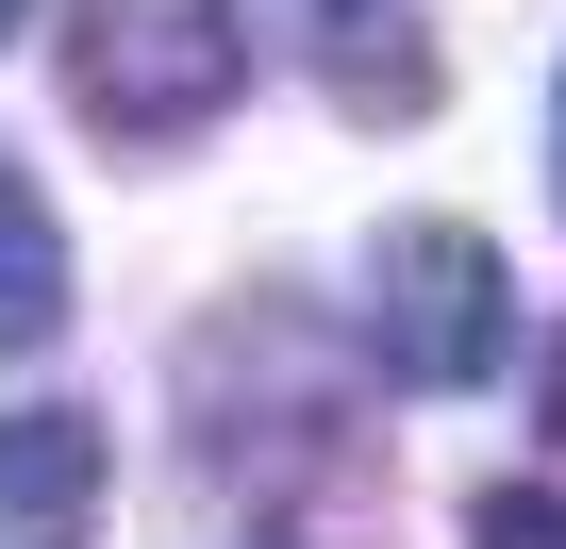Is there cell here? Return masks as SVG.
<instances>
[{"label": "cell", "instance_id": "cell-8", "mask_svg": "<svg viewBox=\"0 0 566 549\" xmlns=\"http://www.w3.org/2000/svg\"><path fill=\"white\" fill-rule=\"evenodd\" d=\"M0 34H18V0H0Z\"/></svg>", "mask_w": 566, "mask_h": 549}, {"label": "cell", "instance_id": "cell-4", "mask_svg": "<svg viewBox=\"0 0 566 549\" xmlns=\"http://www.w3.org/2000/svg\"><path fill=\"white\" fill-rule=\"evenodd\" d=\"M317 67H334L350 117H417V101H433V51H417L400 0H317Z\"/></svg>", "mask_w": 566, "mask_h": 549}, {"label": "cell", "instance_id": "cell-7", "mask_svg": "<svg viewBox=\"0 0 566 549\" xmlns=\"http://www.w3.org/2000/svg\"><path fill=\"white\" fill-rule=\"evenodd\" d=\"M549 183H566V101H549Z\"/></svg>", "mask_w": 566, "mask_h": 549}, {"label": "cell", "instance_id": "cell-3", "mask_svg": "<svg viewBox=\"0 0 566 549\" xmlns=\"http://www.w3.org/2000/svg\"><path fill=\"white\" fill-rule=\"evenodd\" d=\"M84 516H101V416L84 400H18V416H0V532L67 549Z\"/></svg>", "mask_w": 566, "mask_h": 549}, {"label": "cell", "instance_id": "cell-5", "mask_svg": "<svg viewBox=\"0 0 566 549\" xmlns=\"http://www.w3.org/2000/svg\"><path fill=\"white\" fill-rule=\"evenodd\" d=\"M67 334V233H51V200L0 167V350H51Z\"/></svg>", "mask_w": 566, "mask_h": 549}, {"label": "cell", "instance_id": "cell-2", "mask_svg": "<svg viewBox=\"0 0 566 549\" xmlns=\"http://www.w3.org/2000/svg\"><path fill=\"white\" fill-rule=\"evenodd\" d=\"M367 334H384L400 383H483L500 334H516V284H500V250L467 217H400L367 250Z\"/></svg>", "mask_w": 566, "mask_h": 549}, {"label": "cell", "instance_id": "cell-1", "mask_svg": "<svg viewBox=\"0 0 566 549\" xmlns=\"http://www.w3.org/2000/svg\"><path fill=\"white\" fill-rule=\"evenodd\" d=\"M250 84V0H84L67 18V101L101 134H200Z\"/></svg>", "mask_w": 566, "mask_h": 549}, {"label": "cell", "instance_id": "cell-6", "mask_svg": "<svg viewBox=\"0 0 566 549\" xmlns=\"http://www.w3.org/2000/svg\"><path fill=\"white\" fill-rule=\"evenodd\" d=\"M483 549H566V499H533V483H483V516H467Z\"/></svg>", "mask_w": 566, "mask_h": 549}]
</instances>
